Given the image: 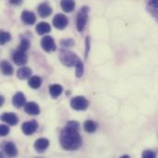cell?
<instances>
[{
  "instance_id": "obj_31",
  "label": "cell",
  "mask_w": 158,
  "mask_h": 158,
  "mask_svg": "<svg viewBox=\"0 0 158 158\" xmlns=\"http://www.w3.org/2000/svg\"><path fill=\"white\" fill-rule=\"evenodd\" d=\"M85 44H86V51H85V56L87 57V56H88V53H89V51H90V37H87V38H86Z\"/></svg>"
},
{
  "instance_id": "obj_12",
  "label": "cell",
  "mask_w": 158,
  "mask_h": 158,
  "mask_svg": "<svg viewBox=\"0 0 158 158\" xmlns=\"http://www.w3.org/2000/svg\"><path fill=\"white\" fill-rule=\"evenodd\" d=\"M12 105L16 107V108H21L26 105V98L25 95L19 92L16 94H14V96L12 97Z\"/></svg>"
},
{
  "instance_id": "obj_27",
  "label": "cell",
  "mask_w": 158,
  "mask_h": 158,
  "mask_svg": "<svg viewBox=\"0 0 158 158\" xmlns=\"http://www.w3.org/2000/svg\"><path fill=\"white\" fill-rule=\"evenodd\" d=\"M143 158H155L156 157V154L151 150H145L143 153Z\"/></svg>"
},
{
  "instance_id": "obj_30",
  "label": "cell",
  "mask_w": 158,
  "mask_h": 158,
  "mask_svg": "<svg viewBox=\"0 0 158 158\" xmlns=\"http://www.w3.org/2000/svg\"><path fill=\"white\" fill-rule=\"evenodd\" d=\"M148 9H149V11L151 12V14L154 16V18H155V19H156V20L158 21V10L157 9H156V8H155V7H152V6H150Z\"/></svg>"
},
{
  "instance_id": "obj_32",
  "label": "cell",
  "mask_w": 158,
  "mask_h": 158,
  "mask_svg": "<svg viewBox=\"0 0 158 158\" xmlns=\"http://www.w3.org/2000/svg\"><path fill=\"white\" fill-rule=\"evenodd\" d=\"M148 4L152 7L158 8V0H148Z\"/></svg>"
},
{
  "instance_id": "obj_7",
  "label": "cell",
  "mask_w": 158,
  "mask_h": 158,
  "mask_svg": "<svg viewBox=\"0 0 158 158\" xmlns=\"http://www.w3.org/2000/svg\"><path fill=\"white\" fill-rule=\"evenodd\" d=\"M12 60L17 66H24L28 62V56L26 52L22 50H16L12 55Z\"/></svg>"
},
{
  "instance_id": "obj_26",
  "label": "cell",
  "mask_w": 158,
  "mask_h": 158,
  "mask_svg": "<svg viewBox=\"0 0 158 158\" xmlns=\"http://www.w3.org/2000/svg\"><path fill=\"white\" fill-rule=\"evenodd\" d=\"M60 44L63 47H71V46H73L75 44V42L72 39H70V38H69V39H63L60 42Z\"/></svg>"
},
{
  "instance_id": "obj_16",
  "label": "cell",
  "mask_w": 158,
  "mask_h": 158,
  "mask_svg": "<svg viewBox=\"0 0 158 158\" xmlns=\"http://www.w3.org/2000/svg\"><path fill=\"white\" fill-rule=\"evenodd\" d=\"M35 31H36V32L39 35H44V34H46V33H48V32L51 31V26L47 22L42 21V22H39L36 25Z\"/></svg>"
},
{
  "instance_id": "obj_11",
  "label": "cell",
  "mask_w": 158,
  "mask_h": 158,
  "mask_svg": "<svg viewBox=\"0 0 158 158\" xmlns=\"http://www.w3.org/2000/svg\"><path fill=\"white\" fill-rule=\"evenodd\" d=\"M3 150L4 153L9 157H14L18 155V149L12 142H5L3 145Z\"/></svg>"
},
{
  "instance_id": "obj_33",
  "label": "cell",
  "mask_w": 158,
  "mask_h": 158,
  "mask_svg": "<svg viewBox=\"0 0 158 158\" xmlns=\"http://www.w3.org/2000/svg\"><path fill=\"white\" fill-rule=\"evenodd\" d=\"M22 2H23V0H9V3L14 6H19V5H21Z\"/></svg>"
},
{
  "instance_id": "obj_22",
  "label": "cell",
  "mask_w": 158,
  "mask_h": 158,
  "mask_svg": "<svg viewBox=\"0 0 158 158\" xmlns=\"http://www.w3.org/2000/svg\"><path fill=\"white\" fill-rule=\"evenodd\" d=\"M83 129L88 133H94L97 130V124L93 120H86L83 124Z\"/></svg>"
},
{
  "instance_id": "obj_14",
  "label": "cell",
  "mask_w": 158,
  "mask_h": 158,
  "mask_svg": "<svg viewBox=\"0 0 158 158\" xmlns=\"http://www.w3.org/2000/svg\"><path fill=\"white\" fill-rule=\"evenodd\" d=\"M49 146V141L48 139L45 138H40L38 140H36V142L34 143V149L38 152V153H44Z\"/></svg>"
},
{
  "instance_id": "obj_6",
  "label": "cell",
  "mask_w": 158,
  "mask_h": 158,
  "mask_svg": "<svg viewBox=\"0 0 158 158\" xmlns=\"http://www.w3.org/2000/svg\"><path fill=\"white\" fill-rule=\"evenodd\" d=\"M69 24V19L68 18L61 13L56 14L53 18V26L58 30H64Z\"/></svg>"
},
{
  "instance_id": "obj_15",
  "label": "cell",
  "mask_w": 158,
  "mask_h": 158,
  "mask_svg": "<svg viewBox=\"0 0 158 158\" xmlns=\"http://www.w3.org/2000/svg\"><path fill=\"white\" fill-rule=\"evenodd\" d=\"M1 119L2 121H4L5 123L10 125V126H15L18 124L19 122V118L18 117L14 114V113H4L1 116Z\"/></svg>"
},
{
  "instance_id": "obj_20",
  "label": "cell",
  "mask_w": 158,
  "mask_h": 158,
  "mask_svg": "<svg viewBox=\"0 0 158 158\" xmlns=\"http://www.w3.org/2000/svg\"><path fill=\"white\" fill-rule=\"evenodd\" d=\"M1 71L4 75L6 76H11L13 74V67L9 62L6 60H2L1 61Z\"/></svg>"
},
{
  "instance_id": "obj_9",
  "label": "cell",
  "mask_w": 158,
  "mask_h": 158,
  "mask_svg": "<svg viewBox=\"0 0 158 158\" xmlns=\"http://www.w3.org/2000/svg\"><path fill=\"white\" fill-rule=\"evenodd\" d=\"M38 14L41 18H47L53 13V8L48 3H42L38 6Z\"/></svg>"
},
{
  "instance_id": "obj_21",
  "label": "cell",
  "mask_w": 158,
  "mask_h": 158,
  "mask_svg": "<svg viewBox=\"0 0 158 158\" xmlns=\"http://www.w3.org/2000/svg\"><path fill=\"white\" fill-rule=\"evenodd\" d=\"M28 84L32 89H39L42 85V79L39 76H31L28 81Z\"/></svg>"
},
{
  "instance_id": "obj_28",
  "label": "cell",
  "mask_w": 158,
  "mask_h": 158,
  "mask_svg": "<svg viewBox=\"0 0 158 158\" xmlns=\"http://www.w3.org/2000/svg\"><path fill=\"white\" fill-rule=\"evenodd\" d=\"M9 133V128L6 125H1L0 126V134L2 137L6 136Z\"/></svg>"
},
{
  "instance_id": "obj_5",
  "label": "cell",
  "mask_w": 158,
  "mask_h": 158,
  "mask_svg": "<svg viewBox=\"0 0 158 158\" xmlns=\"http://www.w3.org/2000/svg\"><path fill=\"white\" fill-rule=\"evenodd\" d=\"M41 46H42L43 50L47 52V53H50V52L56 50V44L55 43V40L49 35H45L44 37L42 38Z\"/></svg>"
},
{
  "instance_id": "obj_13",
  "label": "cell",
  "mask_w": 158,
  "mask_h": 158,
  "mask_svg": "<svg viewBox=\"0 0 158 158\" xmlns=\"http://www.w3.org/2000/svg\"><path fill=\"white\" fill-rule=\"evenodd\" d=\"M21 20L26 25H33L36 22V16L31 11H23L21 13Z\"/></svg>"
},
{
  "instance_id": "obj_8",
  "label": "cell",
  "mask_w": 158,
  "mask_h": 158,
  "mask_svg": "<svg viewBox=\"0 0 158 158\" xmlns=\"http://www.w3.org/2000/svg\"><path fill=\"white\" fill-rule=\"evenodd\" d=\"M37 129H38V123L36 122V120H31L28 122H24L21 126L22 132L27 136L33 134L37 131Z\"/></svg>"
},
{
  "instance_id": "obj_17",
  "label": "cell",
  "mask_w": 158,
  "mask_h": 158,
  "mask_svg": "<svg viewBox=\"0 0 158 158\" xmlns=\"http://www.w3.org/2000/svg\"><path fill=\"white\" fill-rule=\"evenodd\" d=\"M31 69L28 67H21L17 71V77L19 80H27L31 77Z\"/></svg>"
},
{
  "instance_id": "obj_34",
  "label": "cell",
  "mask_w": 158,
  "mask_h": 158,
  "mask_svg": "<svg viewBox=\"0 0 158 158\" xmlns=\"http://www.w3.org/2000/svg\"><path fill=\"white\" fill-rule=\"evenodd\" d=\"M4 102H5V98L3 96H0V106H1L4 105Z\"/></svg>"
},
{
  "instance_id": "obj_4",
  "label": "cell",
  "mask_w": 158,
  "mask_h": 158,
  "mask_svg": "<svg viewBox=\"0 0 158 158\" xmlns=\"http://www.w3.org/2000/svg\"><path fill=\"white\" fill-rule=\"evenodd\" d=\"M70 106L72 109L77 111H83L86 110L89 106V101L81 95L75 96L70 101Z\"/></svg>"
},
{
  "instance_id": "obj_24",
  "label": "cell",
  "mask_w": 158,
  "mask_h": 158,
  "mask_svg": "<svg viewBox=\"0 0 158 158\" xmlns=\"http://www.w3.org/2000/svg\"><path fill=\"white\" fill-rule=\"evenodd\" d=\"M30 46H31V43H30V41H29L27 38H22V39L20 40V44H19V48H18V49H19V50H22V51L26 52V51H28V50H29Z\"/></svg>"
},
{
  "instance_id": "obj_18",
  "label": "cell",
  "mask_w": 158,
  "mask_h": 158,
  "mask_svg": "<svg viewBox=\"0 0 158 158\" xmlns=\"http://www.w3.org/2000/svg\"><path fill=\"white\" fill-rule=\"evenodd\" d=\"M60 6L63 11L70 13L75 9V1L74 0H60Z\"/></svg>"
},
{
  "instance_id": "obj_23",
  "label": "cell",
  "mask_w": 158,
  "mask_h": 158,
  "mask_svg": "<svg viewBox=\"0 0 158 158\" xmlns=\"http://www.w3.org/2000/svg\"><path fill=\"white\" fill-rule=\"evenodd\" d=\"M75 73L77 78H81L84 74V65L81 59L77 62L75 66Z\"/></svg>"
},
{
  "instance_id": "obj_10",
  "label": "cell",
  "mask_w": 158,
  "mask_h": 158,
  "mask_svg": "<svg viewBox=\"0 0 158 158\" xmlns=\"http://www.w3.org/2000/svg\"><path fill=\"white\" fill-rule=\"evenodd\" d=\"M24 111L31 116H37L40 114V107L35 102H28L24 106Z\"/></svg>"
},
{
  "instance_id": "obj_25",
  "label": "cell",
  "mask_w": 158,
  "mask_h": 158,
  "mask_svg": "<svg viewBox=\"0 0 158 158\" xmlns=\"http://www.w3.org/2000/svg\"><path fill=\"white\" fill-rule=\"evenodd\" d=\"M11 40V34L7 31H1V34H0V43L2 45H4L6 43L9 42Z\"/></svg>"
},
{
  "instance_id": "obj_2",
  "label": "cell",
  "mask_w": 158,
  "mask_h": 158,
  "mask_svg": "<svg viewBox=\"0 0 158 158\" xmlns=\"http://www.w3.org/2000/svg\"><path fill=\"white\" fill-rule=\"evenodd\" d=\"M59 59L61 63L67 67H75L77 62L80 60L78 56L69 50H62L59 54Z\"/></svg>"
},
{
  "instance_id": "obj_19",
  "label": "cell",
  "mask_w": 158,
  "mask_h": 158,
  "mask_svg": "<svg viewBox=\"0 0 158 158\" xmlns=\"http://www.w3.org/2000/svg\"><path fill=\"white\" fill-rule=\"evenodd\" d=\"M63 92V87L59 84H52L49 86V94L53 98H57Z\"/></svg>"
},
{
  "instance_id": "obj_3",
  "label": "cell",
  "mask_w": 158,
  "mask_h": 158,
  "mask_svg": "<svg viewBox=\"0 0 158 158\" xmlns=\"http://www.w3.org/2000/svg\"><path fill=\"white\" fill-rule=\"evenodd\" d=\"M88 16H89V7L84 6L78 12L77 19H76V26L79 31H82L85 29L88 21Z\"/></svg>"
},
{
  "instance_id": "obj_29",
  "label": "cell",
  "mask_w": 158,
  "mask_h": 158,
  "mask_svg": "<svg viewBox=\"0 0 158 158\" xmlns=\"http://www.w3.org/2000/svg\"><path fill=\"white\" fill-rule=\"evenodd\" d=\"M66 127H69V128H71V129H75V130H80V123L75 121V120H72V121H69L67 123Z\"/></svg>"
},
{
  "instance_id": "obj_1",
  "label": "cell",
  "mask_w": 158,
  "mask_h": 158,
  "mask_svg": "<svg viewBox=\"0 0 158 158\" xmlns=\"http://www.w3.org/2000/svg\"><path fill=\"white\" fill-rule=\"evenodd\" d=\"M59 142L62 148L68 151L78 150L82 145V139L79 133V131L69 127H65V129L61 131Z\"/></svg>"
}]
</instances>
